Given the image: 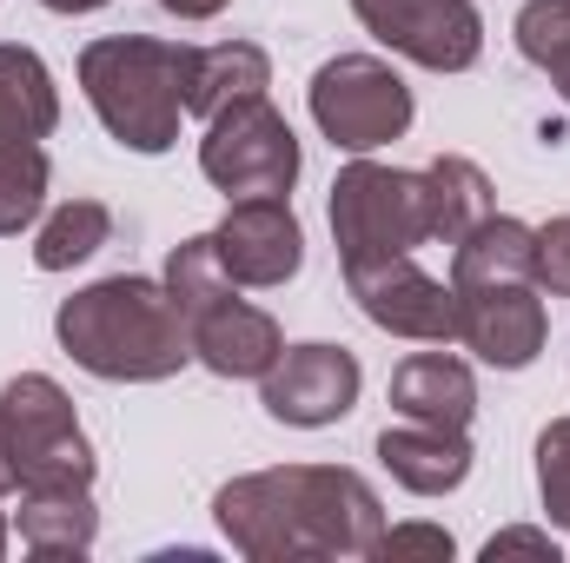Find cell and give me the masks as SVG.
Masks as SVG:
<instances>
[{
  "label": "cell",
  "mask_w": 570,
  "mask_h": 563,
  "mask_svg": "<svg viewBox=\"0 0 570 563\" xmlns=\"http://www.w3.org/2000/svg\"><path fill=\"white\" fill-rule=\"evenodd\" d=\"M226 544L253 563L372 557L385 537L379 491L345 464H279L246 471L213 497Z\"/></svg>",
  "instance_id": "1"
},
{
  "label": "cell",
  "mask_w": 570,
  "mask_h": 563,
  "mask_svg": "<svg viewBox=\"0 0 570 563\" xmlns=\"http://www.w3.org/2000/svg\"><path fill=\"white\" fill-rule=\"evenodd\" d=\"M60 352L114 385H159L193 358V325L179 312V298L166 279H140V273H114V279L73 292L53 312Z\"/></svg>",
  "instance_id": "2"
},
{
  "label": "cell",
  "mask_w": 570,
  "mask_h": 563,
  "mask_svg": "<svg viewBox=\"0 0 570 563\" xmlns=\"http://www.w3.org/2000/svg\"><path fill=\"white\" fill-rule=\"evenodd\" d=\"M186 80H193V47H179V40L114 33L80 53V87H87L100 127L127 152H166L179 140Z\"/></svg>",
  "instance_id": "3"
},
{
  "label": "cell",
  "mask_w": 570,
  "mask_h": 563,
  "mask_svg": "<svg viewBox=\"0 0 570 563\" xmlns=\"http://www.w3.org/2000/svg\"><path fill=\"white\" fill-rule=\"evenodd\" d=\"M332 239L345 266L365 259H392L431 239V206H425V172L405 166H379V159H352L332 179Z\"/></svg>",
  "instance_id": "4"
},
{
  "label": "cell",
  "mask_w": 570,
  "mask_h": 563,
  "mask_svg": "<svg viewBox=\"0 0 570 563\" xmlns=\"http://www.w3.org/2000/svg\"><path fill=\"white\" fill-rule=\"evenodd\" d=\"M0 437H7V464L20 491H47V484H94V444L73 418V398L47 378V372H20L0 392Z\"/></svg>",
  "instance_id": "5"
},
{
  "label": "cell",
  "mask_w": 570,
  "mask_h": 563,
  "mask_svg": "<svg viewBox=\"0 0 570 563\" xmlns=\"http://www.w3.org/2000/svg\"><path fill=\"white\" fill-rule=\"evenodd\" d=\"M199 172L226 199H285L298 186V134L285 127V113L266 93H253L206 120Z\"/></svg>",
  "instance_id": "6"
},
{
  "label": "cell",
  "mask_w": 570,
  "mask_h": 563,
  "mask_svg": "<svg viewBox=\"0 0 570 563\" xmlns=\"http://www.w3.org/2000/svg\"><path fill=\"white\" fill-rule=\"evenodd\" d=\"M312 120L338 152H379V146L405 140L412 87L372 53H338L312 73Z\"/></svg>",
  "instance_id": "7"
},
{
  "label": "cell",
  "mask_w": 570,
  "mask_h": 563,
  "mask_svg": "<svg viewBox=\"0 0 570 563\" xmlns=\"http://www.w3.org/2000/svg\"><path fill=\"white\" fill-rule=\"evenodd\" d=\"M352 13L365 20V33L431 73H464L484 53V20L471 0H352Z\"/></svg>",
  "instance_id": "8"
},
{
  "label": "cell",
  "mask_w": 570,
  "mask_h": 563,
  "mask_svg": "<svg viewBox=\"0 0 570 563\" xmlns=\"http://www.w3.org/2000/svg\"><path fill=\"white\" fill-rule=\"evenodd\" d=\"M458 298V338L498 365V372H524L544 352V285L538 279H478V285H451Z\"/></svg>",
  "instance_id": "9"
},
{
  "label": "cell",
  "mask_w": 570,
  "mask_h": 563,
  "mask_svg": "<svg viewBox=\"0 0 570 563\" xmlns=\"http://www.w3.org/2000/svg\"><path fill=\"white\" fill-rule=\"evenodd\" d=\"M345 285L358 298V312L379 325V332H399V338H425L444 345L458 338V298L451 285L431 279L412 253H392V259H365V266H345Z\"/></svg>",
  "instance_id": "10"
},
{
  "label": "cell",
  "mask_w": 570,
  "mask_h": 563,
  "mask_svg": "<svg viewBox=\"0 0 570 563\" xmlns=\"http://www.w3.org/2000/svg\"><path fill=\"white\" fill-rule=\"evenodd\" d=\"M358 385H365V372L345 345H285L259 378V405H266V418L318 431L358 405Z\"/></svg>",
  "instance_id": "11"
},
{
  "label": "cell",
  "mask_w": 570,
  "mask_h": 563,
  "mask_svg": "<svg viewBox=\"0 0 570 563\" xmlns=\"http://www.w3.org/2000/svg\"><path fill=\"white\" fill-rule=\"evenodd\" d=\"M213 253L233 273V285L273 292L305 266V233H298L285 199H233L226 219L213 226Z\"/></svg>",
  "instance_id": "12"
},
{
  "label": "cell",
  "mask_w": 570,
  "mask_h": 563,
  "mask_svg": "<svg viewBox=\"0 0 570 563\" xmlns=\"http://www.w3.org/2000/svg\"><path fill=\"white\" fill-rule=\"evenodd\" d=\"M186 325H193V358L219 378H266V365L285 352L273 312L246 305L239 285H219L206 298L186 305Z\"/></svg>",
  "instance_id": "13"
},
{
  "label": "cell",
  "mask_w": 570,
  "mask_h": 563,
  "mask_svg": "<svg viewBox=\"0 0 570 563\" xmlns=\"http://www.w3.org/2000/svg\"><path fill=\"white\" fill-rule=\"evenodd\" d=\"M392 412L412 424H444V431H464L478 418V378L464 358L451 352H419L392 372Z\"/></svg>",
  "instance_id": "14"
},
{
  "label": "cell",
  "mask_w": 570,
  "mask_h": 563,
  "mask_svg": "<svg viewBox=\"0 0 570 563\" xmlns=\"http://www.w3.org/2000/svg\"><path fill=\"white\" fill-rule=\"evenodd\" d=\"M379 464L405 484V491H419V497H444V491H458L464 477H471V444H464V431H444V424H385L379 431Z\"/></svg>",
  "instance_id": "15"
},
{
  "label": "cell",
  "mask_w": 570,
  "mask_h": 563,
  "mask_svg": "<svg viewBox=\"0 0 570 563\" xmlns=\"http://www.w3.org/2000/svg\"><path fill=\"white\" fill-rule=\"evenodd\" d=\"M100 537V511H94V484H47V491H20V544L33 557H87Z\"/></svg>",
  "instance_id": "16"
},
{
  "label": "cell",
  "mask_w": 570,
  "mask_h": 563,
  "mask_svg": "<svg viewBox=\"0 0 570 563\" xmlns=\"http://www.w3.org/2000/svg\"><path fill=\"white\" fill-rule=\"evenodd\" d=\"M266 87H273V60H266V47H253V40H219V47H193L186 113L213 120V113H226V107H239V100L266 93Z\"/></svg>",
  "instance_id": "17"
},
{
  "label": "cell",
  "mask_w": 570,
  "mask_h": 563,
  "mask_svg": "<svg viewBox=\"0 0 570 563\" xmlns=\"http://www.w3.org/2000/svg\"><path fill=\"white\" fill-rule=\"evenodd\" d=\"M478 279H538V226L524 219H478L458 246H451V285H478Z\"/></svg>",
  "instance_id": "18"
},
{
  "label": "cell",
  "mask_w": 570,
  "mask_h": 563,
  "mask_svg": "<svg viewBox=\"0 0 570 563\" xmlns=\"http://www.w3.org/2000/svg\"><path fill=\"white\" fill-rule=\"evenodd\" d=\"M60 127L53 73L33 47H0V140H47Z\"/></svg>",
  "instance_id": "19"
},
{
  "label": "cell",
  "mask_w": 570,
  "mask_h": 563,
  "mask_svg": "<svg viewBox=\"0 0 570 563\" xmlns=\"http://www.w3.org/2000/svg\"><path fill=\"white\" fill-rule=\"evenodd\" d=\"M425 206H431V239L458 246L478 219H491V179L464 152H438L425 166Z\"/></svg>",
  "instance_id": "20"
},
{
  "label": "cell",
  "mask_w": 570,
  "mask_h": 563,
  "mask_svg": "<svg viewBox=\"0 0 570 563\" xmlns=\"http://www.w3.org/2000/svg\"><path fill=\"white\" fill-rule=\"evenodd\" d=\"M107 239H114V213H107L100 199H67V206L47 213L40 239H33V266H40V273H67V266H80V259H94Z\"/></svg>",
  "instance_id": "21"
},
{
  "label": "cell",
  "mask_w": 570,
  "mask_h": 563,
  "mask_svg": "<svg viewBox=\"0 0 570 563\" xmlns=\"http://www.w3.org/2000/svg\"><path fill=\"white\" fill-rule=\"evenodd\" d=\"M47 206V152L33 140H0V239L27 233Z\"/></svg>",
  "instance_id": "22"
},
{
  "label": "cell",
  "mask_w": 570,
  "mask_h": 563,
  "mask_svg": "<svg viewBox=\"0 0 570 563\" xmlns=\"http://www.w3.org/2000/svg\"><path fill=\"white\" fill-rule=\"evenodd\" d=\"M518 53L551 73V87L570 100V0H524L518 13Z\"/></svg>",
  "instance_id": "23"
},
{
  "label": "cell",
  "mask_w": 570,
  "mask_h": 563,
  "mask_svg": "<svg viewBox=\"0 0 570 563\" xmlns=\"http://www.w3.org/2000/svg\"><path fill=\"white\" fill-rule=\"evenodd\" d=\"M538 491H544L551 524L570 531V418L544 424V437H538Z\"/></svg>",
  "instance_id": "24"
},
{
  "label": "cell",
  "mask_w": 570,
  "mask_h": 563,
  "mask_svg": "<svg viewBox=\"0 0 570 563\" xmlns=\"http://www.w3.org/2000/svg\"><path fill=\"white\" fill-rule=\"evenodd\" d=\"M538 285L570 298V213L551 219V226H538Z\"/></svg>",
  "instance_id": "25"
},
{
  "label": "cell",
  "mask_w": 570,
  "mask_h": 563,
  "mask_svg": "<svg viewBox=\"0 0 570 563\" xmlns=\"http://www.w3.org/2000/svg\"><path fill=\"white\" fill-rule=\"evenodd\" d=\"M451 551H458L451 531H438V524H399V531L379 537L372 557H451Z\"/></svg>",
  "instance_id": "26"
},
{
  "label": "cell",
  "mask_w": 570,
  "mask_h": 563,
  "mask_svg": "<svg viewBox=\"0 0 570 563\" xmlns=\"http://www.w3.org/2000/svg\"><path fill=\"white\" fill-rule=\"evenodd\" d=\"M504 557L558 563V537H551V531H498V537L484 544V563H504Z\"/></svg>",
  "instance_id": "27"
},
{
  "label": "cell",
  "mask_w": 570,
  "mask_h": 563,
  "mask_svg": "<svg viewBox=\"0 0 570 563\" xmlns=\"http://www.w3.org/2000/svg\"><path fill=\"white\" fill-rule=\"evenodd\" d=\"M166 13H179V20H213V13H226L233 0H159Z\"/></svg>",
  "instance_id": "28"
},
{
  "label": "cell",
  "mask_w": 570,
  "mask_h": 563,
  "mask_svg": "<svg viewBox=\"0 0 570 563\" xmlns=\"http://www.w3.org/2000/svg\"><path fill=\"white\" fill-rule=\"evenodd\" d=\"M40 7H53V13H94V7H107V0H40Z\"/></svg>",
  "instance_id": "29"
},
{
  "label": "cell",
  "mask_w": 570,
  "mask_h": 563,
  "mask_svg": "<svg viewBox=\"0 0 570 563\" xmlns=\"http://www.w3.org/2000/svg\"><path fill=\"white\" fill-rule=\"evenodd\" d=\"M7 491H20V484H13V464H7V437H0V497H7Z\"/></svg>",
  "instance_id": "30"
},
{
  "label": "cell",
  "mask_w": 570,
  "mask_h": 563,
  "mask_svg": "<svg viewBox=\"0 0 570 563\" xmlns=\"http://www.w3.org/2000/svg\"><path fill=\"white\" fill-rule=\"evenodd\" d=\"M0 551H7V517H0Z\"/></svg>",
  "instance_id": "31"
}]
</instances>
